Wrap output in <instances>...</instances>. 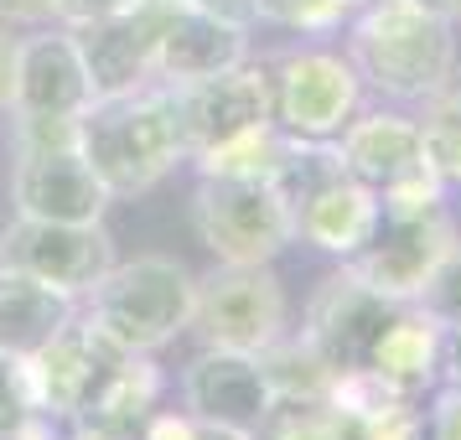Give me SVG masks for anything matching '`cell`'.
<instances>
[{
	"label": "cell",
	"mask_w": 461,
	"mask_h": 440,
	"mask_svg": "<svg viewBox=\"0 0 461 440\" xmlns=\"http://www.w3.org/2000/svg\"><path fill=\"white\" fill-rule=\"evenodd\" d=\"M348 31V63L363 88L394 104H425L430 94L456 84V22H446L410 0H363Z\"/></svg>",
	"instance_id": "obj_1"
},
{
	"label": "cell",
	"mask_w": 461,
	"mask_h": 440,
	"mask_svg": "<svg viewBox=\"0 0 461 440\" xmlns=\"http://www.w3.org/2000/svg\"><path fill=\"white\" fill-rule=\"evenodd\" d=\"M78 150L109 197H140L187 161L182 130L161 84L104 94L78 114Z\"/></svg>",
	"instance_id": "obj_2"
},
{
	"label": "cell",
	"mask_w": 461,
	"mask_h": 440,
	"mask_svg": "<svg viewBox=\"0 0 461 440\" xmlns=\"http://www.w3.org/2000/svg\"><path fill=\"white\" fill-rule=\"evenodd\" d=\"M192 295H197V274L182 259L140 254L130 265L120 259L109 265L104 280L84 295V316L120 353L150 357L192 327Z\"/></svg>",
	"instance_id": "obj_3"
},
{
	"label": "cell",
	"mask_w": 461,
	"mask_h": 440,
	"mask_svg": "<svg viewBox=\"0 0 461 440\" xmlns=\"http://www.w3.org/2000/svg\"><path fill=\"white\" fill-rule=\"evenodd\" d=\"M192 229L218 265H270L285 244H295L280 187L254 176H203L192 192Z\"/></svg>",
	"instance_id": "obj_4"
},
{
	"label": "cell",
	"mask_w": 461,
	"mask_h": 440,
	"mask_svg": "<svg viewBox=\"0 0 461 440\" xmlns=\"http://www.w3.org/2000/svg\"><path fill=\"white\" fill-rule=\"evenodd\" d=\"M192 332L203 347L270 353L285 337V285L270 265H212L192 295Z\"/></svg>",
	"instance_id": "obj_5"
},
{
	"label": "cell",
	"mask_w": 461,
	"mask_h": 440,
	"mask_svg": "<svg viewBox=\"0 0 461 440\" xmlns=\"http://www.w3.org/2000/svg\"><path fill=\"white\" fill-rule=\"evenodd\" d=\"M363 104V78L348 52L301 47L270 63V109L275 125L295 140H337Z\"/></svg>",
	"instance_id": "obj_6"
},
{
	"label": "cell",
	"mask_w": 461,
	"mask_h": 440,
	"mask_svg": "<svg viewBox=\"0 0 461 440\" xmlns=\"http://www.w3.org/2000/svg\"><path fill=\"white\" fill-rule=\"evenodd\" d=\"M171 99V114H176V130H182V150L187 161L208 156V150L229 146L249 130L275 125L270 109V67L265 63H239L218 78H197V84H161Z\"/></svg>",
	"instance_id": "obj_7"
},
{
	"label": "cell",
	"mask_w": 461,
	"mask_h": 440,
	"mask_svg": "<svg viewBox=\"0 0 461 440\" xmlns=\"http://www.w3.org/2000/svg\"><path fill=\"white\" fill-rule=\"evenodd\" d=\"M275 383L259 353L203 347L182 368V409L233 440H259L265 419L275 415Z\"/></svg>",
	"instance_id": "obj_8"
},
{
	"label": "cell",
	"mask_w": 461,
	"mask_h": 440,
	"mask_svg": "<svg viewBox=\"0 0 461 440\" xmlns=\"http://www.w3.org/2000/svg\"><path fill=\"white\" fill-rule=\"evenodd\" d=\"M0 265L84 301L114 265V238L104 233V223H47L16 212V223L0 233Z\"/></svg>",
	"instance_id": "obj_9"
},
{
	"label": "cell",
	"mask_w": 461,
	"mask_h": 440,
	"mask_svg": "<svg viewBox=\"0 0 461 440\" xmlns=\"http://www.w3.org/2000/svg\"><path fill=\"white\" fill-rule=\"evenodd\" d=\"M451 244H456L451 208L420 212V218H384L378 233L368 238V249L353 254L342 270L357 274L368 291L394 301V306H415V295L425 291V280L436 274Z\"/></svg>",
	"instance_id": "obj_10"
},
{
	"label": "cell",
	"mask_w": 461,
	"mask_h": 440,
	"mask_svg": "<svg viewBox=\"0 0 461 440\" xmlns=\"http://www.w3.org/2000/svg\"><path fill=\"white\" fill-rule=\"evenodd\" d=\"M11 202L22 218L47 223H104V208L114 202L104 182L94 176L78 146H42L16 150L11 166Z\"/></svg>",
	"instance_id": "obj_11"
},
{
	"label": "cell",
	"mask_w": 461,
	"mask_h": 440,
	"mask_svg": "<svg viewBox=\"0 0 461 440\" xmlns=\"http://www.w3.org/2000/svg\"><path fill=\"white\" fill-rule=\"evenodd\" d=\"M161 22H167V5H130L99 22L68 26L78 58L88 67V88L94 99L104 94H130V88L156 84V42H161Z\"/></svg>",
	"instance_id": "obj_12"
},
{
	"label": "cell",
	"mask_w": 461,
	"mask_h": 440,
	"mask_svg": "<svg viewBox=\"0 0 461 440\" xmlns=\"http://www.w3.org/2000/svg\"><path fill=\"white\" fill-rule=\"evenodd\" d=\"M120 357H125V353L94 332V321H88V316H73V321L47 342L42 353L26 357V363H32V383H37V404H42V415L78 419L88 404H94L99 383L114 373V363H120Z\"/></svg>",
	"instance_id": "obj_13"
},
{
	"label": "cell",
	"mask_w": 461,
	"mask_h": 440,
	"mask_svg": "<svg viewBox=\"0 0 461 440\" xmlns=\"http://www.w3.org/2000/svg\"><path fill=\"white\" fill-rule=\"evenodd\" d=\"M389 316H394V301L374 295L357 274L337 270L332 280H321V291L312 295L301 342H306L332 373H342V368L368 363V347H374L378 327H384Z\"/></svg>",
	"instance_id": "obj_14"
},
{
	"label": "cell",
	"mask_w": 461,
	"mask_h": 440,
	"mask_svg": "<svg viewBox=\"0 0 461 440\" xmlns=\"http://www.w3.org/2000/svg\"><path fill=\"white\" fill-rule=\"evenodd\" d=\"M94 104L88 67L78 58V42L63 22L52 31L16 42V94L11 114H52V120H78Z\"/></svg>",
	"instance_id": "obj_15"
},
{
	"label": "cell",
	"mask_w": 461,
	"mask_h": 440,
	"mask_svg": "<svg viewBox=\"0 0 461 440\" xmlns=\"http://www.w3.org/2000/svg\"><path fill=\"white\" fill-rule=\"evenodd\" d=\"M239 63H249L244 26L218 22L197 5H167L161 42H156V84H197V78H218Z\"/></svg>",
	"instance_id": "obj_16"
},
{
	"label": "cell",
	"mask_w": 461,
	"mask_h": 440,
	"mask_svg": "<svg viewBox=\"0 0 461 440\" xmlns=\"http://www.w3.org/2000/svg\"><path fill=\"white\" fill-rule=\"evenodd\" d=\"M384 223V208H378V192L363 187L357 176H337L327 187H316L312 197H301L291 208V229L301 244H312L321 254H337L342 265L353 259V254L368 249V238L378 233Z\"/></svg>",
	"instance_id": "obj_17"
},
{
	"label": "cell",
	"mask_w": 461,
	"mask_h": 440,
	"mask_svg": "<svg viewBox=\"0 0 461 440\" xmlns=\"http://www.w3.org/2000/svg\"><path fill=\"white\" fill-rule=\"evenodd\" d=\"M337 150H342L348 176H357L363 187H374V192H384L394 176H404L410 166L425 161L415 114H399V109L353 114L342 125V135H337Z\"/></svg>",
	"instance_id": "obj_18"
},
{
	"label": "cell",
	"mask_w": 461,
	"mask_h": 440,
	"mask_svg": "<svg viewBox=\"0 0 461 440\" xmlns=\"http://www.w3.org/2000/svg\"><path fill=\"white\" fill-rule=\"evenodd\" d=\"M368 368L389 378L399 394L425 399V389L440 383V327L420 306H394L368 347Z\"/></svg>",
	"instance_id": "obj_19"
},
{
	"label": "cell",
	"mask_w": 461,
	"mask_h": 440,
	"mask_svg": "<svg viewBox=\"0 0 461 440\" xmlns=\"http://www.w3.org/2000/svg\"><path fill=\"white\" fill-rule=\"evenodd\" d=\"M78 316V301L32 274L0 265V353L32 357Z\"/></svg>",
	"instance_id": "obj_20"
},
{
	"label": "cell",
	"mask_w": 461,
	"mask_h": 440,
	"mask_svg": "<svg viewBox=\"0 0 461 440\" xmlns=\"http://www.w3.org/2000/svg\"><path fill=\"white\" fill-rule=\"evenodd\" d=\"M425 161L446 176V187H461V84L430 94L415 114Z\"/></svg>",
	"instance_id": "obj_21"
},
{
	"label": "cell",
	"mask_w": 461,
	"mask_h": 440,
	"mask_svg": "<svg viewBox=\"0 0 461 440\" xmlns=\"http://www.w3.org/2000/svg\"><path fill=\"white\" fill-rule=\"evenodd\" d=\"M280 156H285V130L280 125H265V130H249L229 146L197 156L192 166L197 176H254V182H275L280 171Z\"/></svg>",
	"instance_id": "obj_22"
},
{
	"label": "cell",
	"mask_w": 461,
	"mask_h": 440,
	"mask_svg": "<svg viewBox=\"0 0 461 440\" xmlns=\"http://www.w3.org/2000/svg\"><path fill=\"white\" fill-rule=\"evenodd\" d=\"M259 440H357V430L337 415L327 399H275Z\"/></svg>",
	"instance_id": "obj_23"
},
{
	"label": "cell",
	"mask_w": 461,
	"mask_h": 440,
	"mask_svg": "<svg viewBox=\"0 0 461 440\" xmlns=\"http://www.w3.org/2000/svg\"><path fill=\"white\" fill-rule=\"evenodd\" d=\"M363 0H254L259 26H280L295 37H332L353 22V11Z\"/></svg>",
	"instance_id": "obj_24"
},
{
	"label": "cell",
	"mask_w": 461,
	"mask_h": 440,
	"mask_svg": "<svg viewBox=\"0 0 461 440\" xmlns=\"http://www.w3.org/2000/svg\"><path fill=\"white\" fill-rule=\"evenodd\" d=\"M446 176H440L430 161H420V166H410L404 176H394L389 187L378 192V208H384V218H420V212H436L446 208Z\"/></svg>",
	"instance_id": "obj_25"
},
{
	"label": "cell",
	"mask_w": 461,
	"mask_h": 440,
	"mask_svg": "<svg viewBox=\"0 0 461 440\" xmlns=\"http://www.w3.org/2000/svg\"><path fill=\"white\" fill-rule=\"evenodd\" d=\"M32 415H42L37 383H32V363L16 353H0V440H16V430Z\"/></svg>",
	"instance_id": "obj_26"
},
{
	"label": "cell",
	"mask_w": 461,
	"mask_h": 440,
	"mask_svg": "<svg viewBox=\"0 0 461 440\" xmlns=\"http://www.w3.org/2000/svg\"><path fill=\"white\" fill-rule=\"evenodd\" d=\"M415 306L436 327H461V233H456V244L446 249V259L436 265V274L425 280V291L415 295Z\"/></svg>",
	"instance_id": "obj_27"
},
{
	"label": "cell",
	"mask_w": 461,
	"mask_h": 440,
	"mask_svg": "<svg viewBox=\"0 0 461 440\" xmlns=\"http://www.w3.org/2000/svg\"><path fill=\"white\" fill-rule=\"evenodd\" d=\"M357 440H425V409L415 399H404L394 409H384L378 419L357 425Z\"/></svg>",
	"instance_id": "obj_28"
},
{
	"label": "cell",
	"mask_w": 461,
	"mask_h": 440,
	"mask_svg": "<svg viewBox=\"0 0 461 440\" xmlns=\"http://www.w3.org/2000/svg\"><path fill=\"white\" fill-rule=\"evenodd\" d=\"M425 436L430 440H461V389L456 383H436V389H430Z\"/></svg>",
	"instance_id": "obj_29"
},
{
	"label": "cell",
	"mask_w": 461,
	"mask_h": 440,
	"mask_svg": "<svg viewBox=\"0 0 461 440\" xmlns=\"http://www.w3.org/2000/svg\"><path fill=\"white\" fill-rule=\"evenodd\" d=\"M140 440H233V436H223V430H212V425H203L197 415H150L146 419V436Z\"/></svg>",
	"instance_id": "obj_30"
},
{
	"label": "cell",
	"mask_w": 461,
	"mask_h": 440,
	"mask_svg": "<svg viewBox=\"0 0 461 440\" xmlns=\"http://www.w3.org/2000/svg\"><path fill=\"white\" fill-rule=\"evenodd\" d=\"M140 0H58V22L63 26H84L99 22V16H114V11H130Z\"/></svg>",
	"instance_id": "obj_31"
},
{
	"label": "cell",
	"mask_w": 461,
	"mask_h": 440,
	"mask_svg": "<svg viewBox=\"0 0 461 440\" xmlns=\"http://www.w3.org/2000/svg\"><path fill=\"white\" fill-rule=\"evenodd\" d=\"M0 22H5V26L58 22V0H0Z\"/></svg>",
	"instance_id": "obj_32"
},
{
	"label": "cell",
	"mask_w": 461,
	"mask_h": 440,
	"mask_svg": "<svg viewBox=\"0 0 461 440\" xmlns=\"http://www.w3.org/2000/svg\"><path fill=\"white\" fill-rule=\"evenodd\" d=\"M187 5H197V11H208V16H218V22H229V26H244V31L259 26L254 0H187Z\"/></svg>",
	"instance_id": "obj_33"
},
{
	"label": "cell",
	"mask_w": 461,
	"mask_h": 440,
	"mask_svg": "<svg viewBox=\"0 0 461 440\" xmlns=\"http://www.w3.org/2000/svg\"><path fill=\"white\" fill-rule=\"evenodd\" d=\"M16 42L11 26L0 22V114H11V94H16Z\"/></svg>",
	"instance_id": "obj_34"
},
{
	"label": "cell",
	"mask_w": 461,
	"mask_h": 440,
	"mask_svg": "<svg viewBox=\"0 0 461 440\" xmlns=\"http://www.w3.org/2000/svg\"><path fill=\"white\" fill-rule=\"evenodd\" d=\"M440 383L461 389V327H440Z\"/></svg>",
	"instance_id": "obj_35"
},
{
	"label": "cell",
	"mask_w": 461,
	"mask_h": 440,
	"mask_svg": "<svg viewBox=\"0 0 461 440\" xmlns=\"http://www.w3.org/2000/svg\"><path fill=\"white\" fill-rule=\"evenodd\" d=\"M410 5H425V11H436L446 22H461V0H410Z\"/></svg>",
	"instance_id": "obj_36"
},
{
	"label": "cell",
	"mask_w": 461,
	"mask_h": 440,
	"mask_svg": "<svg viewBox=\"0 0 461 440\" xmlns=\"http://www.w3.org/2000/svg\"><path fill=\"white\" fill-rule=\"evenodd\" d=\"M140 5H187V0H140Z\"/></svg>",
	"instance_id": "obj_37"
}]
</instances>
